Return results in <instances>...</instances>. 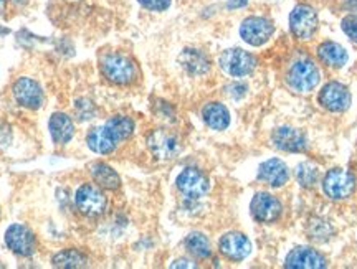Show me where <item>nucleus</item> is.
Returning a JSON list of instances; mask_svg holds the SVG:
<instances>
[{"label":"nucleus","instance_id":"obj_1","mask_svg":"<svg viewBox=\"0 0 357 269\" xmlns=\"http://www.w3.org/2000/svg\"><path fill=\"white\" fill-rule=\"evenodd\" d=\"M101 73L114 84H131L137 76V68L131 58L123 53H108L101 58Z\"/></svg>","mask_w":357,"mask_h":269},{"label":"nucleus","instance_id":"obj_2","mask_svg":"<svg viewBox=\"0 0 357 269\" xmlns=\"http://www.w3.org/2000/svg\"><path fill=\"white\" fill-rule=\"evenodd\" d=\"M321 79V71L314 61L303 60L294 61L291 66H289L287 82L289 88H293L294 91L298 93H310L319 84Z\"/></svg>","mask_w":357,"mask_h":269},{"label":"nucleus","instance_id":"obj_3","mask_svg":"<svg viewBox=\"0 0 357 269\" xmlns=\"http://www.w3.org/2000/svg\"><path fill=\"white\" fill-rule=\"evenodd\" d=\"M319 26L318 12L307 3H300L289 13V30L294 35V38L306 42L316 35Z\"/></svg>","mask_w":357,"mask_h":269},{"label":"nucleus","instance_id":"obj_4","mask_svg":"<svg viewBox=\"0 0 357 269\" xmlns=\"http://www.w3.org/2000/svg\"><path fill=\"white\" fill-rule=\"evenodd\" d=\"M176 187L187 201H197L207 195L211 182L195 167H187L176 178Z\"/></svg>","mask_w":357,"mask_h":269},{"label":"nucleus","instance_id":"obj_5","mask_svg":"<svg viewBox=\"0 0 357 269\" xmlns=\"http://www.w3.org/2000/svg\"><path fill=\"white\" fill-rule=\"evenodd\" d=\"M218 65L227 75L234 78H243L257 68V58L242 48H229L218 58Z\"/></svg>","mask_w":357,"mask_h":269},{"label":"nucleus","instance_id":"obj_6","mask_svg":"<svg viewBox=\"0 0 357 269\" xmlns=\"http://www.w3.org/2000/svg\"><path fill=\"white\" fill-rule=\"evenodd\" d=\"M75 205H77L78 212L83 213L84 217L95 218L106 212L108 200H106L105 194L100 188L93 185V183H83L75 194Z\"/></svg>","mask_w":357,"mask_h":269},{"label":"nucleus","instance_id":"obj_7","mask_svg":"<svg viewBox=\"0 0 357 269\" xmlns=\"http://www.w3.org/2000/svg\"><path fill=\"white\" fill-rule=\"evenodd\" d=\"M238 33L245 43L252 45V47H261V45L268 43L270 38L273 37L275 25L266 17L252 15L242 22Z\"/></svg>","mask_w":357,"mask_h":269},{"label":"nucleus","instance_id":"obj_8","mask_svg":"<svg viewBox=\"0 0 357 269\" xmlns=\"http://www.w3.org/2000/svg\"><path fill=\"white\" fill-rule=\"evenodd\" d=\"M323 190L331 200L349 199L356 190V177L342 169L329 170L323 180Z\"/></svg>","mask_w":357,"mask_h":269},{"label":"nucleus","instance_id":"obj_9","mask_svg":"<svg viewBox=\"0 0 357 269\" xmlns=\"http://www.w3.org/2000/svg\"><path fill=\"white\" fill-rule=\"evenodd\" d=\"M6 245L12 253L19 256H32L37 249V240H35L33 231L29 226L13 223L6 231Z\"/></svg>","mask_w":357,"mask_h":269},{"label":"nucleus","instance_id":"obj_10","mask_svg":"<svg viewBox=\"0 0 357 269\" xmlns=\"http://www.w3.org/2000/svg\"><path fill=\"white\" fill-rule=\"evenodd\" d=\"M147 147L151 154L159 160H171L181 151V142L172 132L164 129H155L147 136Z\"/></svg>","mask_w":357,"mask_h":269},{"label":"nucleus","instance_id":"obj_11","mask_svg":"<svg viewBox=\"0 0 357 269\" xmlns=\"http://www.w3.org/2000/svg\"><path fill=\"white\" fill-rule=\"evenodd\" d=\"M281 210H283L281 201L275 195L266 194V192H258L252 199V203H250V212H252V217L258 223L276 222L280 218Z\"/></svg>","mask_w":357,"mask_h":269},{"label":"nucleus","instance_id":"obj_12","mask_svg":"<svg viewBox=\"0 0 357 269\" xmlns=\"http://www.w3.org/2000/svg\"><path fill=\"white\" fill-rule=\"evenodd\" d=\"M319 105L331 113H342L351 106V93L344 84L331 82L319 91Z\"/></svg>","mask_w":357,"mask_h":269},{"label":"nucleus","instance_id":"obj_13","mask_svg":"<svg viewBox=\"0 0 357 269\" xmlns=\"http://www.w3.org/2000/svg\"><path fill=\"white\" fill-rule=\"evenodd\" d=\"M13 98L26 109H38L43 105V91L40 84L32 78H19L12 88Z\"/></svg>","mask_w":357,"mask_h":269},{"label":"nucleus","instance_id":"obj_14","mask_svg":"<svg viewBox=\"0 0 357 269\" xmlns=\"http://www.w3.org/2000/svg\"><path fill=\"white\" fill-rule=\"evenodd\" d=\"M218 249L230 261H243L252 253V243L242 233L230 231L225 233L218 241Z\"/></svg>","mask_w":357,"mask_h":269},{"label":"nucleus","instance_id":"obj_15","mask_svg":"<svg viewBox=\"0 0 357 269\" xmlns=\"http://www.w3.org/2000/svg\"><path fill=\"white\" fill-rule=\"evenodd\" d=\"M119 142H121V139L118 137V134H116L108 124H102L100 128L91 129L86 136V144L89 149L100 155H106L114 152Z\"/></svg>","mask_w":357,"mask_h":269},{"label":"nucleus","instance_id":"obj_16","mask_svg":"<svg viewBox=\"0 0 357 269\" xmlns=\"http://www.w3.org/2000/svg\"><path fill=\"white\" fill-rule=\"evenodd\" d=\"M271 141H273L276 149L284 152H305L307 149L305 134L298 129L289 128V125H281V128L275 129Z\"/></svg>","mask_w":357,"mask_h":269},{"label":"nucleus","instance_id":"obj_17","mask_svg":"<svg viewBox=\"0 0 357 269\" xmlns=\"http://www.w3.org/2000/svg\"><path fill=\"white\" fill-rule=\"evenodd\" d=\"M284 266L289 269H319L326 268V259L323 254L318 253L316 249L300 246V248H294L291 253L288 254Z\"/></svg>","mask_w":357,"mask_h":269},{"label":"nucleus","instance_id":"obj_18","mask_svg":"<svg viewBox=\"0 0 357 269\" xmlns=\"http://www.w3.org/2000/svg\"><path fill=\"white\" fill-rule=\"evenodd\" d=\"M258 178L270 187H283L289 178L287 164L280 159H270L263 162L258 169Z\"/></svg>","mask_w":357,"mask_h":269},{"label":"nucleus","instance_id":"obj_19","mask_svg":"<svg viewBox=\"0 0 357 269\" xmlns=\"http://www.w3.org/2000/svg\"><path fill=\"white\" fill-rule=\"evenodd\" d=\"M178 63L187 73L192 76H202L211 70V60L202 50L197 48H185L178 55Z\"/></svg>","mask_w":357,"mask_h":269},{"label":"nucleus","instance_id":"obj_20","mask_svg":"<svg viewBox=\"0 0 357 269\" xmlns=\"http://www.w3.org/2000/svg\"><path fill=\"white\" fill-rule=\"evenodd\" d=\"M318 58L329 68H342L349 60L346 48L336 42H323L318 47Z\"/></svg>","mask_w":357,"mask_h":269},{"label":"nucleus","instance_id":"obj_21","mask_svg":"<svg viewBox=\"0 0 357 269\" xmlns=\"http://www.w3.org/2000/svg\"><path fill=\"white\" fill-rule=\"evenodd\" d=\"M204 123L213 131H223L230 125V113L222 102H208L202 109Z\"/></svg>","mask_w":357,"mask_h":269},{"label":"nucleus","instance_id":"obj_22","mask_svg":"<svg viewBox=\"0 0 357 269\" xmlns=\"http://www.w3.org/2000/svg\"><path fill=\"white\" fill-rule=\"evenodd\" d=\"M48 129H50V136L55 144H66L71 141L75 134V125L68 116L63 113H55L50 118L48 123Z\"/></svg>","mask_w":357,"mask_h":269},{"label":"nucleus","instance_id":"obj_23","mask_svg":"<svg viewBox=\"0 0 357 269\" xmlns=\"http://www.w3.org/2000/svg\"><path fill=\"white\" fill-rule=\"evenodd\" d=\"M89 174H91L93 180L106 190H116L121 185V178H119L118 172L105 162H95L89 165Z\"/></svg>","mask_w":357,"mask_h":269},{"label":"nucleus","instance_id":"obj_24","mask_svg":"<svg viewBox=\"0 0 357 269\" xmlns=\"http://www.w3.org/2000/svg\"><path fill=\"white\" fill-rule=\"evenodd\" d=\"M53 266L55 268H63V269H78V268H86L88 266V258L84 256L82 251L78 249H63L60 253H56L52 259Z\"/></svg>","mask_w":357,"mask_h":269},{"label":"nucleus","instance_id":"obj_25","mask_svg":"<svg viewBox=\"0 0 357 269\" xmlns=\"http://www.w3.org/2000/svg\"><path fill=\"white\" fill-rule=\"evenodd\" d=\"M184 245H185L187 251H189L192 256H195V258L205 259L212 254L211 241H208V238L204 235V233H199V231L189 233L184 241Z\"/></svg>","mask_w":357,"mask_h":269},{"label":"nucleus","instance_id":"obj_26","mask_svg":"<svg viewBox=\"0 0 357 269\" xmlns=\"http://www.w3.org/2000/svg\"><path fill=\"white\" fill-rule=\"evenodd\" d=\"M318 178H319V170L316 169L312 164L303 162L298 165L296 180L300 182L301 187H306V188L314 187L316 182H318Z\"/></svg>","mask_w":357,"mask_h":269},{"label":"nucleus","instance_id":"obj_27","mask_svg":"<svg viewBox=\"0 0 357 269\" xmlns=\"http://www.w3.org/2000/svg\"><path fill=\"white\" fill-rule=\"evenodd\" d=\"M106 124L118 134V137L121 139V141H126V139L131 137L134 132V121L131 118H126V116H114V118H111Z\"/></svg>","mask_w":357,"mask_h":269},{"label":"nucleus","instance_id":"obj_28","mask_svg":"<svg viewBox=\"0 0 357 269\" xmlns=\"http://www.w3.org/2000/svg\"><path fill=\"white\" fill-rule=\"evenodd\" d=\"M341 29L351 42L357 43V13H349L341 22Z\"/></svg>","mask_w":357,"mask_h":269},{"label":"nucleus","instance_id":"obj_29","mask_svg":"<svg viewBox=\"0 0 357 269\" xmlns=\"http://www.w3.org/2000/svg\"><path fill=\"white\" fill-rule=\"evenodd\" d=\"M137 3L149 12H166L172 0H137Z\"/></svg>","mask_w":357,"mask_h":269},{"label":"nucleus","instance_id":"obj_30","mask_svg":"<svg viewBox=\"0 0 357 269\" xmlns=\"http://www.w3.org/2000/svg\"><path fill=\"white\" fill-rule=\"evenodd\" d=\"M75 111H77L79 119H82V121L91 119L93 116H95V106H93L91 102L86 101V100H79L77 105H75Z\"/></svg>","mask_w":357,"mask_h":269},{"label":"nucleus","instance_id":"obj_31","mask_svg":"<svg viewBox=\"0 0 357 269\" xmlns=\"http://www.w3.org/2000/svg\"><path fill=\"white\" fill-rule=\"evenodd\" d=\"M248 3V0H229L227 2V8H230V10H235V8H242Z\"/></svg>","mask_w":357,"mask_h":269},{"label":"nucleus","instance_id":"obj_32","mask_svg":"<svg viewBox=\"0 0 357 269\" xmlns=\"http://www.w3.org/2000/svg\"><path fill=\"white\" fill-rule=\"evenodd\" d=\"M171 268H195V264L189 259H177L171 264Z\"/></svg>","mask_w":357,"mask_h":269},{"label":"nucleus","instance_id":"obj_33","mask_svg":"<svg viewBox=\"0 0 357 269\" xmlns=\"http://www.w3.org/2000/svg\"><path fill=\"white\" fill-rule=\"evenodd\" d=\"M342 7H344L347 12L357 13V0H344V2H342Z\"/></svg>","mask_w":357,"mask_h":269},{"label":"nucleus","instance_id":"obj_34","mask_svg":"<svg viewBox=\"0 0 357 269\" xmlns=\"http://www.w3.org/2000/svg\"><path fill=\"white\" fill-rule=\"evenodd\" d=\"M6 7H7V0H0V15L6 12Z\"/></svg>","mask_w":357,"mask_h":269}]
</instances>
